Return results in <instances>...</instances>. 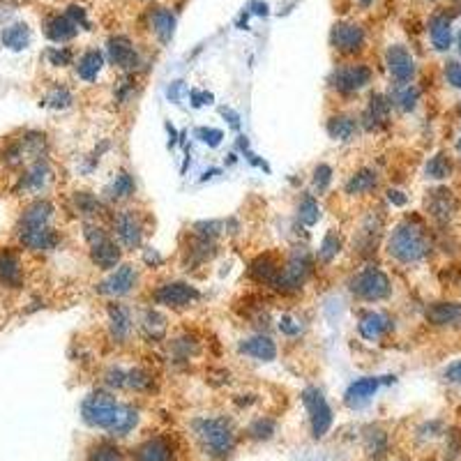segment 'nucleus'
<instances>
[{"label": "nucleus", "instance_id": "f257e3e1", "mask_svg": "<svg viewBox=\"0 0 461 461\" xmlns=\"http://www.w3.org/2000/svg\"><path fill=\"white\" fill-rule=\"evenodd\" d=\"M81 417L92 429H104L113 436H127L139 422V413H136L134 406L121 404L113 395L99 390L83 399Z\"/></svg>", "mask_w": 461, "mask_h": 461}, {"label": "nucleus", "instance_id": "79ce46f5", "mask_svg": "<svg viewBox=\"0 0 461 461\" xmlns=\"http://www.w3.org/2000/svg\"><path fill=\"white\" fill-rule=\"evenodd\" d=\"M125 388L134 392H150L155 388V376L148 369H143V367H134V369L127 371Z\"/></svg>", "mask_w": 461, "mask_h": 461}, {"label": "nucleus", "instance_id": "bf43d9fd", "mask_svg": "<svg viewBox=\"0 0 461 461\" xmlns=\"http://www.w3.org/2000/svg\"><path fill=\"white\" fill-rule=\"evenodd\" d=\"M67 16H70V19L76 23V25H83V28H88V19H85V10L83 7H70V10H67Z\"/></svg>", "mask_w": 461, "mask_h": 461}, {"label": "nucleus", "instance_id": "aec40b11", "mask_svg": "<svg viewBox=\"0 0 461 461\" xmlns=\"http://www.w3.org/2000/svg\"><path fill=\"white\" fill-rule=\"evenodd\" d=\"M134 461H176V448L166 436H150L136 445Z\"/></svg>", "mask_w": 461, "mask_h": 461}, {"label": "nucleus", "instance_id": "f3484780", "mask_svg": "<svg viewBox=\"0 0 461 461\" xmlns=\"http://www.w3.org/2000/svg\"><path fill=\"white\" fill-rule=\"evenodd\" d=\"M390 111H392V102L388 95H383V92H374L367 102V106L362 111V118H360V125L364 130L369 132H376L381 127H386L388 121H390Z\"/></svg>", "mask_w": 461, "mask_h": 461}, {"label": "nucleus", "instance_id": "f03ea898", "mask_svg": "<svg viewBox=\"0 0 461 461\" xmlns=\"http://www.w3.org/2000/svg\"><path fill=\"white\" fill-rule=\"evenodd\" d=\"M434 242L431 233L422 224V219L406 217L390 230L386 252L392 261L401 263V266H411V263H420L431 254Z\"/></svg>", "mask_w": 461, "mask_h": 461}, {"label": "nucleus", "instance_id": "de8ad7c7", "mask_svg": "<svg viewBox=\"0 0 461 461\" xmlns=\"http://www.w3.org/2000/svg\"><path fill=\"white\" fill-rule=\"evenodd\" d=\"M88 461H125V455L113 445V443L99 441V443H95V445L90 448Z\"/></svg>", "mask_w": 461, "mask_h": 461}, {"label": "nucleus", "instance_id": "bb28decb", "mask_svg": "<svg viewBox=\"0 0 461 461\" xmlns=\"http://www.w3.org/2000/svg\"><path fill=\"white\" fill-rule=\"evenodd\" d=\"M23 281V266L19 254L14 250H3L0 252V284L10 286V288H19Z\"/></svg>", "mask_w": 461, "mask_h": 461}, {"label": "nucleus", "instance_id": "9b49d317", "mask_svg": "<svg viewBox=\"0 0 461 461\" xmlns=\"http://www.w3.org/2000/svg\"><path fill=\"white\" fill-rule=\"evenodd\" d=\"M136 284H139V270L132 263H121L116 270L109 272V277L104 281H99L95 286V291L99 295H106V297H123V295H130Z\"/></svg>", "mask_w": 461, "mask_h": 461}, {"label": "nucleus", "instance_id": "49530a36", "mask_svg": "<svg viewBox=\"0 0 461 461\" xmlns=\"http://www.w3.org/2000/svg\"><path fill=\"white\" fill-rule=\"evenodd\" d=\"M275 431H277V422L266 415L256 417V420L247 426V436L254 438V441H270L272 436H275Z\"/></svg>", "mask_w": 461, "mask_h": 461}, {"label": "nucleus", "instance_id": "7c9ffc66", "mask_svg": "<svg viewBox=\"0 0 461 461\" xmlns=\"http://www.w3.org/2000/svg\"><path fill=\"white\" fill-rule=\"evenodd\" d=\"M44 32L51 42H70L76 32H79V25H76L67 14H58V16H51L44 23Z\"/></svg>", "mask_w": 461, "mask_h": 461}, {"label": "nucleus", "instance_id": "1a4fd4ad", "mask_svg": "<svg viewBox=\"0 0 461 461\" xmlns=\"http://www.w3.org/2000/svg\"><path fill=\"white\" fill-rule=\"evenodd\" d=\"M201 297L199 288L192 286L190 281H164L152 291V300L155 305L168 307V309H183L190 307Z\"/></svg>", "mask_w": 461, "mask_h": 461}, {"label": "nucleus", "instance_id": "4468645a", "mask_svg": "<svg viewBox=\"0 0 461 461\" xmlns=\"http://www.w3.org/2000/svg\"><path fill=\"white\" fill-rule=\"evenodd\" d=\"M426 212L429 217L441 226H448L452 219H455L457 212V199L448 187H436L426 196Z\"/></svg>", "mask_w": 461, "mask_h": 461}, {"label": "nucleus", "instance_id": "8fccbe9b", "mask_svg": "<svg viewBox=\"0 0 461 461\" xmlns=\"http://www.w3.org/2000/svg\"><path fill=\"white\" fill-rule=\"evenodd\" d=\"M332 176H335V171H332L330 164H319L314 168V190L316 192H328V187L332 185Z\"/></svg>", "mask_w": 461, "mask_h": 461}, {"label": "nucleus", "instance_id": "6e6d98bb", "mask_svg": "<svg viewBox=\"0 0 461 461\" xmlns=\"http://www.w3.org/2000/svg\"><path fill=\"white\" fill-rule=\"evenodd\" d=\"M196 136H199L206 146L217 148L221 143V139H224V132L217 130V127H199V130H196Z\"/></svg>", "mask_w": 461, "mask_h": 461}, {"label": "nucleus", "instance_id": "c9c22d12", "mask_svg": "<svg viewBox=\"0 0 461 461\" xmlns=\"http://www.w3.org/2000/svg\"><path fill=\"white\" fill-rule=\"evenodd\" d=\"M51 176V168L44 159H35V164H32L25 173L21 176V190H30V192H37L44 187V183L49 180Z\"/></svg>", "mask_w": 461, "mask_h": 461}, {"label": "nucleus", "instance_id": "052dcab7", "mask_svg": "<svg viewBox=\"0 0 461 461\" xmlns=\"http://www.w3.org/2000/svg\"><path fill=\"white\" fill-rule=\"evenodd\" d=\"M388 201H390L395 208H404L406 203H408V196L401 192V190H388Z\"/></svg>", "mask_w": 461, "mask_h": 461}, {"label": "nucleus", "instance_id": "58836bf2", "mask_svg": "<svg viewBox=\"0 0 461 461\" xmlns=\"http://www.w3.org/2000/svg\"><path fill=\"white\" fill-rule=\"evenodd\" d=\"M3 44L12 51H23L30 44V28L25 23H14L3 30Z\"/></svg>", "mask_w": 461, "mask_h": 461}, {"label": "nucleus", "instance_id": "e2e57ef3", "mask_svg": "<svg viewBox=\"0 0 461 461\" xmlns=\"http://www.w3.org/2000/svg\"><path fill=\"white\" fill-rule=\"evenodd\" d=\"M143 261H146V263H152V266H159V263L164 261V259H161V256H159L155 250H146V254H143Z\"/></svg>", "mask_w": 461, "mask_h": 461}, {"label": "nucleus", "instance_id": "cd10ccee", "mask_svg": "<svg viewBox=\"0 0 461 461\" xmlns=\"http://www.w3.org/2000/svg\"><path fill=\"white\" fill-rule=\"evenodd\" d=\"M54 203L47 199H37L32 201L28 208L21 212L19 219V228H37V226H49L51 217H54Z\"/></svg>", "mask_w": 461, "mask_h": 461}, {"label": "nucleus", "instance_id": "4c0bfd02", "mask_svg": "<svg viewBox=\"0 0 461 461\" xmlns=\"http://www.w3.org/2000/svg\"><path fill=\"white\" fill-rule=\"evenodd\" d=\"M452 171H455V164H452V157L448 152H436L424 166V173L431 180H445V178L452 176Z\"/></svg>", "mask_w": 461, "mask_h": 461}, {"label": "nucleus", "instance_id": "4be33fe9", "mask_svg": "<svg viewBox=\"0 0 461 461\" xmlns=\"http://www.w3.org/2000/svg\"><path fill=\"white\" fill-rule=\"evenodd\" d=\"M238 353L259 362H272L277 357V344L268 335H254L238 344Z\"/></svg>", "mask_w": 461, "mask_h": 461}, {"label": "nucleus", "instance_id": "a211bd4d", "mask_svg": "<svg viewBox=\"0 0 461 461\" xmlns=\"http://www.w3.org/2000/svg\"><path fill=\"white\" fill-rule=\"evenodd\" d=\"M392 328H395V323H392V319L386 312H374V309L362 312L360 321H357V332L367 341H379L383 337H388Z\"/></svg>", "mask_w": 461, "mask_h": 461}, {"label": "nucleus", "instance_id": "a878e982", "mask_svg": "<svg viewBox=\"0 0 461 461\" xmlns=\"http://www.w3.org/2000/svg\"><path fill=\"white\" fill-rule=\"evenodd\" d=\"M379 185H381V178H379L376 171L364 166V168H357L355 173L346 180L344 194L346 196H367V194L376 192Z\"/></svg>", "mask_w": 461, "mask_h": 461}, {"label": "nucleus", "instance_id": "5fc2aeb1", "mask_svg": "<svg viewBox=\"0 0 461 461\" xmlns=\"http://www.w3.org/2000/svg\"><path fill=\"white\" fill-rule=\"evenodd\" d=\"M277 328H279V332H281L284 337H297V335L302 332V323L297 321V319H293V316L284 314V316L279 319Z\"/></svg>", "mask_w": 461, "mask_h": 461}, {"label": "nucleus", "instance_id": "423d86ee", "mask_svg": "<svg viewBox=\"0 0 461 461\" xmlns=\"http://www.w3.org/2000/svg\"><path fill=\"white\" fill-rule=\"evenodd\" d=\"M312 272H314L312 254L307 252L305 247H295V250L286 256V261L281 263V272L277 277L275 288L277 291H284V293L300 291Z\"/></svg>", "mask_w": 461, "mask_h": 461}, {"label": "nucleus", "instance_id": "603ef678", "mask_svg": "<svg viewBox=\"0 0 461 461\" xmlns=\"http://www.w3.org/2000/svg\"><path fill=\"white\" fill-rule=\"evenodd\" d=\"M74 102V97H72V92L67 90V88H54L49 92V97H47V104L51 106V109H67Z\"/></svg>", "mask_w": 461, "mask_h": 461}, {"label": "nucleus", "instance_id": "2eb2a0df", "mask_svg": "<svg viewBox=\"0 0 461 461\" xmlns=\"http://www.w3.org/2000/svg\"><path fill=\"white\" fill-rule=\"evenodd\" d=\"M106 54L109 61L125 72H132L139 67V51H136L134 42L125 35H113L106 42Z\"/></svg>", "mask_w": 461, "mask_h": 461}, {"label": "nucleus", "instance_id": "20e7f679", "mask_svg": "<svg viewBox=\"0 0 461 461\" xmlns=\"http://www.w3.org/2000/svg\"><path fill=\"white\" fill-rule=\"evenodd\" d=\"M83 235L90 250V261L95 263L99 270L111 272L121 266V259H123L121 245L109 235L106 228H102L99 224H92V221H85Z\"/></svg>", "mask_w": 461, "mask_h": 461}, {"label": "nucleus", "instance_id": "a18cd8bd", "mask_svg": "<svg viewBox=\"0 0 461 461\" xmlns=\"http://www.w3.org/2000/svg\"><path fill=\"white\" fill-rule=\"evenodd\" d=\"M74 208L81 217H97L102 212V203L95 194L90 192H76L74 194Z\"/></svg>", "mask_w": 461, "mask_h": 461}, {"label": "nucleus", "instance_id": "ddd939ff", "mask_svg": "<svg viewBox=\"0 0 461 461\" xmlns=\"http://www.w3.org/2000/svg\"><path fill=\"white\" fill-rule=\"evenodd\" d=\"M386 65L390 76L397 83H411L415 76V58L404 44H392L386 51Z\"/></svg>", "mask_w": 461, "mask_h": 461}, {"label": "nucleus", "instance_id": "0eeeda50", "mask_svg": "<svg viewBox=\"0 0 461 461\" xmlns=\"http://www.w3.org/2000/svg\"><path fill=\"white\" fill-rule=\"evenodd\" d=\"M111 228H113L118 245L125 247V250L134 252L143 245V233H146V228H143V221L136 210L132 208L118 210L116 215L111 217Z\"/></svg>", "mask_w": 461, "mask_h": 461}, {"label": "nucleus", "instance_id": "09e8293b", "mask_svg": "<svg viewBox=\"0 0 461 461\" xmlns=\"http://www.w3.org/2000/svg\"><path fill=\"white\" fill-rule=\"evenodd\" d=\"M171 351H173L176 360H190V357L199 351V344H196V339L192 337H178L171 341Z\"/></svg>", "mask_w": 461, "mask_h": 461}, {"label": "nucleus", "instance_id": "6ab92c4d", "mask_svg": "<svg viewBox=\"0 0 461 461\" xmlns=\"http://www.w3.org/2000/svg\"><path fill=\"white\" fill-rule=\"evenodd\" d=\"M19 233V242L30 252H51L61 242L58 230L51 226H37V228H16Z\"/></svg>", "mask_w": 461, "mask_h": 461}, {"label": "nucleus", "instance_id": "13d9d810", "mask_svg": "<svg viewBox=\"0 0 461 461\" xmlns=\"http://www.w3.org/2000/svg\"><path fill=\"white\" fill-rule=\"evenodd\" d=\"M445 81L452 85V88L461 90V63L450 61V63L445 65Z\"/></svg>", "mask_w": 461, "mask_h": 461}, {"label": "nucleus", "instance_id": "f8f14e48", "mask_svg": "<svg viewBox=\"0 0 461 461\" xmlns=\"http://www.w3.org/2000/svg\"><path fill=\"white\" fill-rule=\"evenodd\" d=\"M364 28L360 23H353V21H341L332 25V32H330V44L335 47L337 54L341 56H355L360 54L364 49Z\"/></svg>", "mask_w": 461, "mask_h": 461}, {"label": "nucleus", "instance_id": "39448f33", "mask_svg": "<svg viewBox=\"0 0 461 461\" xmlns=\"http://www.w3.org/2000/svg\"><path fill=\"white\" fill-rule=\"evenodd\" d=\"M348 291L362 302H383L392 295V281L381 268L364 266L348 279Z\"/></svg>", "mask_w": 461, "mask_h": 461}, {"label": "nucleus", "instance_id": "c85d7f7f", "mask_svg": "<svg viewBox=\"0 0 461 461\" xmlns=\"http://www.w3.org/2000/svg\"><path fill=\"white\" fill-rule=\"evenodd\" d=\"M429 37L436 51H448L452 47V16L445 12L434 14L429 19Z\"/></svg>", "mask_w": 461, "mask_h": 461}, {"label": "nucleus", "instance_id": "774afa93", "mask_svg": "<svg viewBox=\"0 0 461 461\" xmlns=\"http://www.w3.org/2000/svg\"><path fill=\"white\" fill-rule=\"evenodd\" d=\"M459 54H461V30H459Z\"/></svg>", "mask_w": 461, "mask_h": 461}, {"label": "nucleus", "instance_id": "c756f323", "mask_svg": "<svg viewBox=\"0 0 461 461\" xmlns=\"http://www.w3.org/2000/svg\"><path fill=\"white\" fill-rule=\"evenodd\" d=\"M150 25H152V32L157 35V39L161 44L171 42L176 32V14L168 10V7H155L150 12Z\"/></svg>", "mask_w": 461, "mask_h": 461}, {"label": "nucleus", "instance_id": "72a5a7b5", "mask_svg": "<svg viewBox=\"0 0 461 461\" xmlns=\"http://www.w3.org/2000/svg\"><path fill=\"white\" fill-rule=\"evenodd\" d=\"M392 106H399L401 111H413L420 102V88L413 83H395V90L390 95Z\"/></svg>", "mask_w": 461, "mask_h": 461}, {"label": "nucleus", "instance_id": "f704fd0d", "mask_svg": "<svg viewBox=\"0 0 461 461\" xmlns=\"http://www.w3.org/2000/svg\"><path fill=\"white\" fill-rule=\"evenodd\" d=\"M141 330H143V335H146L148 339L152 341H159V339H164L166 335V316H161L157 309H146L141 316Z\"/></svg>", "mask_w": 461, "mask_h": 461}, {"label": "nucleus", "instance_id": "393cba45", "mask_svg": "<svg viewBox=\"0 0 461 461\" xmlns=\"http://www.w3.org/2000/svg\"><path fill=\"white\" fill-rule=\"evenodd\" d=\"M326 130H328V136L332 141L346 143V141H353L355 134L360 132V121L351 113H335V116L328 118Z\"/></svg>", "mask_w": 461, "mask_h": 461}, {"label": "nucleus", "instance_id": "7ed1b4c3", "mask_svg": "<svg viewBox=\"0 0 461 461\" xmlns=\"http://www.w3.org/2000/svg\"><path fill=\"white\" fill-rule=\"evenodd\" d=\"M192 431L210 459H226L235 450V429L226 417H196Z\"/></svg>", "mask_w": 461, "mask_h": 461}, {"label": "nucleus", "instance_id": "864d4df0", "mask_svg": "<svg viewBox=\"0 0 461 461\" xmlns=\"http://www.w3.org/2000/svg\"><path fill=\"white\" fill-rule=\"evenodd\" d=\"M49 63L51 65H56V67H67V65H72V49H67V47H56V49H49Z\"/></svg>", "mask_w": 461, "mask_h": 461}, {"label": "nucleus", "instance_id": "ea45409f", "mask_svg": "<svg viewBox=\"0 0 461 461\" xmlns=\"http://www.w3.org/2000/svg\"><path fill=\"white\" fill-rule=\"evenodd\" d=\"M379 230H381V221H374V215L371 217H367L362 221V226L357 228V235H355V245H357V250H360L362 254H367L371 250L374 245H376V235H379Z\"/></svg>", "mask_w": 461, "mask_h": 461}, {"label": "nucleus", "instance_id": "5701e85b", "mask_svg": "<svg viewBox=\"0 0 461 461\" xmlns=\"http://www.w3.org/2000/svg\"><path fill=\"white\" fill-rule=\"evenodd\" d=\"M424 316L436 328H461V302H431Z\"/></svg>", "mask_w": 461, "mask_h": 461}, {"label": "nucleus", "instance_id": "3c124183", "mask_svg": "<svg viewBox=\"0 0 461 461\" xmlns=\"http://www.w3.org/2000/svg\"><path fill=\"white\" fill-rule=\"evenodd\" d=\"M221 228H224V224H221V221H215V219H212V221H199V224H194L192 233L199 235V238H208V240H217Z\"/></svg>", "mask_w": 461, "mask_h": 461}, {"label": "nucleus", "instance_id": "680f3d73", "mask_svg": "<svg viewBox=\"0 0 461 461\" xmlns=\"http://www.w3.org/2000/svg\"><path fill=\"white\" fill-rule=\"evenodd\" d=\"M445 379L450 383H457V386H461V360L448 367V369H445Z\"/></svg>", "mask_w": 461, "mask_h": 461}, {"label": "nucleus", "instance_id": "473e14b6", "mask_svg": "<svg viewBox=\"0 0 461 461\" xmlns=\"http://www.w3.org/2000/svg\"><path fill=\"white\" fill-rule=\"evenodd\" d=\"M102 67H104V56H102V51L97 49H88L85 54L79 58V63H76V74H79V79L83 81H95Z\"/></svg>", "mask_w": 461, "mask_h": 461}, {"label": "nucleus", "instance_id": "338daca9", "mask_svg": "<svg viewBox=\"0 0 461 461\" xmlns=\"http://www.w3.org/2000/svg\"><path fill=\"white\" fill-rule=\"evenodd\" d=\"M457 150L461 152V136H459V141H457Z\"/></svg>", "mask_w": 461, "mask_h": 461}, {"label": "nucleus", "instance_id": "c03bdc74", "mask_svg": "<svg viewBox=\"0 0 461 461\" xmlns=\"http://www.w3.org/2000/svg\"><path fill=\"white\" fill-rule=\"evenodd\" d=\"M136 194V183L134 178L127 173V171H121L113 178V185H111V199L113 201H127Z\"/></svg>", "mask_w": 461, "mask_h": 461}, {"label": "nucleus", "instance_id": "0e129e2a", "mask_svg": "<svg viewBox=\"0 0 461 461\" xmlns=\"http://www.w3.org/2000/svg\"><path fill=\"white\" fill-rule=\"evenodd\" d=\"M221 116H228V123L233 125L235 130H238V127H240V121H238V116L233 113V111H228V109H221Z\"/></svg>", "mask_w": 461, "mask_h": 461}, {"label": "nucleus", "instance_id": "dca6fc26", "mask_svg": "<svg viewBox=\"0 0 461 461\" xmlns=\"http://www.w3.org/2000/svg\"><path fill=\"white\" fill-rule=\"evenodd\" d=\"M109 316V335L116 344H127L134 330V316L130 312V307H125L121 302H111L106 307Z\"/></svg>", "mask_w": 461, "mask_h": 461}, {"label": "nucleus", "instance_id": "69168bd1", "mask_svg": "<svg viewBox=\"0 0 461 461\" xmlns=\"http://www.w3.org/2000/svg\"><path fill=\"white\" fill-rule=\"evenodd\" d=\"M357 3H360V7H364V10H367V7H371L374 0H357Z\"/></svg>", "mask_w": 461, "mask_h": 461}, {"label": "nucleus", "instance_id": "412c9836", "mask_svg": "<svg viewBox=\"0 0 461 461\" xmlns=\"http://www.w3.org/2000/svg\"><path fill=\"white\" fill-rule=\"evenodd\" d=\"M281 263H284V261H279L277 256H272V254L256 256V259L250 263V277L256 281V284L275 288L277 277L281 272Z\"/></svg>", "mask_w": 461, "mask_h": 461}, {"label": "nucleus", "instance_id": "4d7b16f0", "mask_svg": "<svg viewBox=\"0 0 461 461\" xmlns=\"http://www.w3.org/2000/svg\"><path fill=\"white\" fill-rule=\"evenodd\" d=\"M125 379H127V371H123L121 367H111V369L104 374V383L111 390H121L125 388Z\"/></svg>", "mask_w": 461, "mask_h": 461}, {"label": "nucleus", "instance_id": "6e6552de", "mask_svg": "<svg viewBox=\"0 0 461 461\" xmlns=\"http://www.w3.org/2000/svg\"><path fill=\"white\" fill-rule=\"evenodd\" d=\"M374 79V72L369 70L367 65L357 63V65H344V67H337L335 72L330 74V88L337 90L339 95H355V92H360L362 88L371 83Z\"/></svg>", "mask_w": 461, "mask_h": 461}, {"label": "nucleus", "instance_id": "a19ab883", "mask_svg": "<svg viewBox=\"0 0 461 461\" xmlns=\"http://www.w3.org/2000/svg\"><path fill=\"white\" fill-rule=\"evenodd\" d=\"M321 219V206L316 201V196L312 194H305L300 201H297V221L305 226H314L319 224Z\"/></svg>", "mask_w": 461, "mask_h": 461}, {"label": "nucleus", "instance_id": "e433bc0d", "mask_svg": "<svg viewBox=\"0 0 461 461\" xmlns=\"http://www.w3.org/2000/svg\"><path fill=\"white\" fill-rule=\"evenodd\" d=\"M339 252H341V235H339V230L330 228L326 233V238H323L321 247H319L316 263H321V266H330V263L339 256Z\"/></svg>", "mask_w": 461, "mask_h": 461}, {"label": "nucleus", "instance_id": "b1692460", "mask_svg": "<svg viewBox=\"0 0 461 461\" xmlns=\"http://www.w3.org/2000/svg\"><path fill=\"white\" fill-rule=\"evenodd\" d=\"M381 383H383V381L376 379V376H362V379L353 381L351 386H348L346 395H344L346 406H348V408H360V406H364L367 401H369V399L379 392Z\"/></svg>", "mask_w": 461, "mask_h": 461}, {"label": "nucleus", "instance_id": "2f4dec72", "mask_svg": "<svg viewBox=\"0 0 461 461\" xmlns=\"http://www.w3.org/2000/svg\"><path fill=\"white\" fill-rule=\"evenodd\" d=\"M185 254H187V266H203V263L210 261L217 254V242L192 233V242L185 250Z\"/></svg>", "mask_w": 461, "mask_h": 461}, {"label": "nucleus", "instance_id": "9d476101", "mask_svg": "<svg viewBox=\"0 0 461 461\" xmlns=\"http://www.w3.org/2000/svg\"><path fill=\"white\" fill-rule=\"evenodd\" d=\"M302 404L309 411L314 438H323L332 426V408L328 404V399L323 397V392L319 388H307L302 392Z\"/></svg>", "mask_w": 461, "mask_h": 461}, {"label": "nucleus", "instance_id": "37998d69", "mask_svg": "<svg viewBox=\"0 0 461 461\" xmlns=\"http://www.w3.org/2000/svg\"><path fill=\"white\" fill-rule=\"evenodd\" d=\"M364 450L367 455L379 459L388 452V434L379 429V426H371V429H367L364 434Z\"/></svg>", "mask_w": 461, "mask_h": 461}]
</instances>
